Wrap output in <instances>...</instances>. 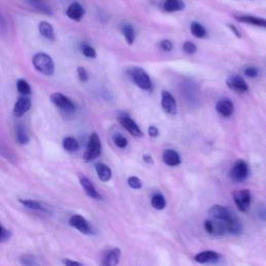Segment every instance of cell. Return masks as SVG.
Here are the masks:
<instances>
[{"label":"cell","mask_w":266,"mask_h":266,"mask_svg":"<svg viewBox=\"0 0 266 266\" xmlns=\"http://www.w3.org/2000/svg\"><path fill=\"white\" fill-rule=\"evenodd\" d=\"M32 64L35 69L43 75L51 76L54 74L55 66L50 55L44 52L37 53L32 59Z\"/></svg>","instance_id":"obj_1"},{"label":"cell","mask_w":266,"mask_h":266,"mask_svg":"<svg viewBox=\"0 0 266 266\" xmlns=\"http://www.w3.org/2000/svg\"><path fill=\"white\" fill-rule=\"evenodd\" d=\"M102 152V145H101V139H100L99 135L96 132L92 133V135L88 139L86 150L83 154V159L86 162H91L95 159H97Z\"/></svg>","instance_id":"obj_2"},{"label":"cell","mask_w":266,"mask_h":266,"mask_svg":"<svg viewBox=\"0 0 266 266\" xmlns=\"http://www.w3.org/2000/svg\"><path fill=\"white\" fill-rule=\"evenodd\" d=\"M128 73L133 82H134L139 88H141L143 91H152L153 88L152 81L150 76L145 70L139 68V66H134V68H131Z\"/></svg>","instance_id":"obj_3"},{"label":"cell","mask_w":266,"mask_h":266,"mask_svg":"<svg viewBox=\"0 0 266 266\" xmlns=\"http://www.w3.org/2000/svg\"><path fill=\"white\" fill-rule=\"evenodd\" d=\"M233 200L239 211L247 212L251 207L252 195L249 190H240L233 193Z\"/></svg>","instance_id":"obj_4"},{"label":"cell","mask_w":266,"mask_h":266,"mask_svg":"<svg viewBox=\"0 0 266 266\" xmlns=\"http://www.w3.org/2000/svg\"><path fill=\"white\" fill-rule=\"evenodd\" d=\"M249 175V166L248 163L239 159L234 164H233L232 169L230 171V178L235 182H242L248 178Z\"/></svg>","instance_id":"obj_5"},{"label":"cell","mask_w":266,"mask_h":266,"mask_svg":"<svg viewBox=\"0 0 266 266\" xmlns=\"http://www.w3.org/2000/svg\"><path fill=\"white\" fill-rule=\"evenodd\" d=\"M208 213L213 219L224 221V223H228V221L237 218L230 209L221 205H213L212 207H210Z\"/></svg>","instance_id":"obj_6"},{"label":"cell","mask_w":266,"mask_h":266,"mask_svg":"<svg viewBox=\"0 0 266 266\" xmlns=\"http://www.w3.org/2000/svg\"><path fill=\"white\" fill-rule=\"evenodd\" d=\"M51 102L59 107L61 110L65 113H73L75 112L76 106L73 103V101L71 99H69L68 97H66L65 95L61 94V93H53L50 96Z\"/></svg>","instance_id":"obj_7"},{"label":"cell","mask_w":266,"mask_h":266,"mask_svg":"<svg viewBox=\"0 0 266 266\" xmlns=\"http://www.w3.org/2000/svg\"><path fill=\"white\" fill-rule=\"evenodd\" d=\"M118 121H119V123L122 125V127H123L126 131H128L131 135L136 136V137L142 136L143 133H142L141 129L129 116L122 115V116L118 117Z\"/></svg>","instance_id":"obj_8"},{"label":"cell","mask_w":266,"mask_h":266,"mask_svg":"<svg viewBox=\"0 0 266 266\" xmlns=\"http://www.w3.org/2000/svg\"><path fill=\"white\" fill-rule=\"evenodd\" d=\"M69 225L72 228L78 230L80 233H82V234H85V235L93 234V229L91 225L88 224V221L83 216L79 214L72 215L69 219Z\"/></svg>","instance_id":"obj_9"},{"label":"cell","mask_w":266,"mask_h":266,"mask_svg":"<svg viewBox=\"0 0 266 266\" xmlns=\"http://www.w3.org/2000/svg\"><path fill=\"white\" fill-rule=\"evenodd\" d=\"M161 107L164 113L170 116L177 114V102L174 96L168 91H162L161 93Z\"/></svg>","instance_id":"obj_10"},{"label":"cell","mask_w":266,"mask_h":266,"mask_svg":"<svg viewBox=\"0 0 266 266\" xmlns=\"http://www.w3.org/2000/svg\"><path fill=\"white\" fill-rule=\"evenodd\" d=\"M227 85L232 91L238 93H247L249 92V85L246 80L239 75H232L227 79Z\"/></svg>","instance_id":"obj_11"},{"label":"cell","mask_w":266,"mask_h":266,"mask_svg":"<svg viewBox=\"0 0 266 266\" xmlns=\"http://www.w3.org/2000/svg\"><path fill=\"white\" fill-rule=\"evenodd\" d=\"M216 112L225 118H229L234 113V104L228 98H221L216 102Z\"/></svg>","instance_id":"obj_12"},{"label":"cell","mask_w":266,"mask_h":266,"mask_svg":"<svg viewBox=\"0 0 266 266\" xmlns=\"http://www.w3.org/2000/svg\"><path fill=\"white\" fill-rule=\"evenodd\" d=\"M79 178V182H80V185L82 186L83 191L85 192V194L92 198V199H95V200H100L101 199V195H100L97 190L95 188L94 184L91 182V180L87 178V177H85L84 175L82 174H79L78 176Z\"/></svg>","instance_id":"obj_13"},{"label":"cell","mask_w":266,"mask_h":266,"mask_svg":"<svg viewBox=\"0 0 266 266\" xmlns=\"http://www.w3.org/2000/svg\"><path fill=\"white\" fill-rule=\"evenodd\" d=\"M66 16H68L71 20L73 21H76V22H79L84 14H85V9L83 8V6L79 3V2H72L68 8H66Z\"/></svg>","instance_id":"obj_14"},{"label":"cell","mask_w":266,"mask_h":266,"mask_svg":"<svg viewBox=\"0 0 266 266\" xmlns=\"http://www.w3.org/2000/svg\"><path fill=\"white\" fill-rule=\"evenodd\" d=\"M31 107V100L28 96H21L14 106V114L16 117H22Z\"/></svg>","instance_id":"obj_15"},{"label":"cell","mask_w":266,"mask_h":266,"mask_svg":"<svg viewBox=\"0 0 266 266\" xmlns=\"http://www.w3.org/2000/svg\"><path fill=\"white\" fill-rule=\"evenodd\" d=\"M220 258L219 255L214 252V251H204L199 253L195 256V261L201 264H206V263H214L218 261Z\"/></svg>","instance_id":"obj_16"},{"label":"cell","mask_w":266,"mask_h":266,"mask_svg":"<svg viewBox=\"0 0 266 266\" xmlns=\"http://www.w3.org/2000/svg\"><path fill=\"white\" fill-rule=\"evenodd\" d=\"M235 19L241 22V23H247V24L258 26V27L266 28V19H263V18L251 16V15H236Z\"/></svg>","instance_id":"obj_17"},{"label":"cell","mask_w":266,"mask_h":266,"mask_svg":"<svg viewBox=\"0 0 266 266\" xmlns=\"http://www.w3.org/2000/svg\"><path fill=\"white\" fill-rule=\"evenodd\" d=\"M162 160L169 166H177L181 163V157L179 153L172 149H168L163 152Z\"/></svg>","instance_id":"obj_18"},{"label":"cell","mask_w":266,"mask_h":266,"mask_svg":"<svg viewBox=\"0 0 266 266\" xmlns=\"http://www.w3.org/2000/svg\"><path fill=\"white\" fill-rule=\"evenodd\" d=\"M163 10L166 13L180 12L185 8V3L183 0H165L162 4Z\"/></svg>","instance_id":"obj_19"},{"label":"cell","mask_w":266,"mask_h":266,"mask_svg":"<svg viewBox=\"0 0 266 266\" xmlns=\"http://www.w3.org/2000/svg\"><path fill=\"white\" fill-rule=\"evenodd\" d=\"M121 256H122L121 250L118 249V248H115V249L110 250L107 253V255L105 256L102 264L105 265V266H115V265H118L119 262H120Z\"/></svg>","instance_id":"obj_20"},{"label":"cell","mask_w":266,"mask_h":266,"mask_svg":"<svg viewBox=\"0 0 266 266\" xmlns=\"http://www.w3.org/2000/svg\"><path fill=\"white\" fill-rule=\"evenodd\" d=\"M96 172L99 177V179L102 182H108L112 179V170L105 163H97L96 164Z\"/></svg>","instance_id":"obj_21"},{"label":"cell","mask_w":266,"mask_h":266,"mask_svg":"<svg viewBox=\"0 0 266 266\" xmlns=\"http://www.w3.org/2000/svg\"><path fill=\"white\" fill-rule=\"evenodd\" d=\"M39 31L45 39H47L49 41H52V42L55 41L54 28L50 23H48V22L42 21L41 23L39 24Z\"/></svg>","instance_id":"obj_22"},{"label":"cell","mask_w":266,"mask_h":266,"mask_svg":"<svg viewBox=\"0 0 266 266\" xmlns=\"http://www.w3.org/2000/svg\"><path fill=\"white\" fill-rule=\"evenodd\" d=\"M122 33H123V36L127 42L128 45H132L133 43L135 41L136 38V33H135V29L131 24L129 23H125L122 25Z\"/></svg>","instance_id":"obj_23"},{"label":"cell","mask_w":266,"mask_h":266,"mask_svg":"<svg viewBox=\"0 0 266 266\" xmlns=\"http://www.w3.org/2000/svg\"><path fill=\"white\" fill-rule=\"evenodd\" d=\"M19 201H20V203L22 205L27 207L28 209L37 210V211H42V212H48L47 208L44 207V205L41 204L40 202L35 201V200H23V199H20Z\"/></svg>","instance_id":"obj_24"},{"label":"cell","mask_w":266,"mask_h":266,"mask_svg":"<svg viewBox=\"0 0 266 266\" xmlns=\"http://www.w3.org/2000/svg\"><path fill=\"white\" fill-rule=\"evenodd\" d=\"M191 32L194 37L198 39H205L207 37L206 28L199 22H193L191 24Z\"/></svg>","instance_id":"obj_25"},{"label":"cell","mask_w":266,"mask_h":266,"mask_svg":"<svg viewBox=\"0 0 266 266\" xmlns=\"http://www.w3.org/2000/svg\"><path fill=\"white\" fill-rule=\"evenodd\" d=\"M151 205L154 209L156 210H162L166 206V201L165 198L161 194H156L154 195L151 199Z\"/></svg>","instance_id":"obj_26"},{"label":"cell","mask_w":266,"mask_h":266,"mask_svg":"<svg viewBox=\"0 0 266 266\" xmlns=\"http://www.w3.org/2000/svg\"><path fill=\"white\" fill-rule=\"evenodd\" d=\"M63 147L68 152H75L79 149V143L74 137H66L63 140Z\"/></svg>","instance_id":"obj_27"},{"label":"cell","mask_w":266,"mask_h":266,"mask_svg":"<svg viewBox=\"0 0 266 266\" xmlns=\"http://www.w3.org/2000/svg\"><path fill=\"white\" fill-rule=\"evenodd\" d=\"M16 137L21 145H26V143H28L29 141V136L26 133V130L21 124H19L16 127Z\"/></svg>","instance_id":"obj_28"},{"label":"cell","mask_w":266,"mask_h":266,"mask_svg":"<svg viewBox=\"0 0 266 266\" xmlns=\"http://www.w3.org/2000/svg\"><path fill=\"white\" fill-rule=\"evenodd\" d=\"M0 155H1V156L3 158H5L6 160H9L12 162H14L16 160L15 154L10 151V149L7 148L6 145H4L1 140H0Z\"/></svg>","instance_id":"obj_29"},{"label":"cell","mask_w":266,"mask_h":266,"mask_svg":"<svg viewBox=\"0 0 266 266\" xmlns=\"http://www.w3.org/2000/svg\"><path fill=\"white\" fill-rule=\"evenodd\" d=\"M17 90L22 96H29L31 93L30 85L24 79H19L17 81Z\"/></svg>","instance_id":"obj_30"},{"label":"cell","mask_w":266,"mask_h":266,"mask_svg":"<svg viewBox=\"0 0 266 266\" xmlns=\"http://www.w3.org/2000/svg\"><path fill=\"white\" fill-rule=\"evenodd\" d=\"M80 49H81V52L84 57H86L88 59H95L97 57L96 50L91 45H88V44H85V43L81 44Z\"/></svg>","instance_id":"obj_31"},{"label":"cell","mask_w":266,"mask_h":266,"mask_svg":"<svg viewBox=\"0 0 266 266\" xmlns=\"http://www.w3.org/2000/svg\"><path fill=\"white\" fill-rule=\"evenodd\" d=\"M31 2H32V5L35 6L36 9H38L39 12H42L48 16L52 15V9L47 4L41 2V0H39V1H31Z\"/></svg>","instance_id":"obj_32"},{"label":"cell","mask_w":266,"mask_h":266,"mask_svg":"<svg viewBox=\"0 0 266 266\" xmlns=\"http://www.w3.org/2000/svg\"><path fill=\"white\" fill-rule=\"evenodd\" d=\"M114 141L116 146L120 149H125L128 146V139L124 135L120 134V133H117V134L114 135Z\"/></svg>","instance_id":"obj_33"},{"label":"cell","mask_w":266,"mask_h":266,"mask_svg":"<svg viewBox=\"0 0 266 266\" xmlns=\"http://www.w3.org/2000/svg\"><path fill=\"white\" fill-rule=\"evenodd\" d=\"M128 182V185L133 188V190H140V188L142 187V182L139 178H137V177H130V178H128L127 180Z\"/></svg>","instance_id":"obj_34"},{"label":"cell","mask_w":266,"mask_h":266,"mask_svg":"<svg viewBox=\"0 0 266 266\" xmlns=\"http://www.w3.org/2000/svg\"><path fill=\"white\" fill-rule=\"evenodd\" d=\"M197 46L193 42H185L183 44V51L187 54H195L197 52Z\"/></svg>","instance_id":"obj_35"},{"label":"cell","mask_w":266,"mask_h":266,"mask_svg":"<svg viewBox=\"0 0 266 266\" xmlns=\"http://www.w3.org/2000/svg\"><path fill=\"white\" fill-rule=\"evenodd\" d=\"M159 47L164 52H171L174 49V45L170 40H162L159 43Z\"/></svg>","instance_id":"obj_36"},{"label":"cell","mask_w":266,"mask_h":266,"mask_svg":"<svg viewBox=\"0 0 266 266\" xmlns=\"http://www.w3.org/2000/svg\"><path fill=\"white\" fill-rule=\"evenodd\" d=\"M245 75L249 78H256L259 75V70L256 66H247L245 69Z\"/></svg>","instance_id":"obj_37"},{"label":"cell","mask_w":266,"mask_h":266,"mask_svg":"<svg viewBox=\"0 0 266 266\" xmlns=\"http://www.w3.org/2000/svg\"><path fill=\"white\" fill-rule=\"evenodd\" d=\"M10 236H12V233L0 225V242L7 241L10 238Z\"/></svg>","instance_id":"obj_38"},{"label":"cell","mask_w":266,"mask_h":266,"mask_svg":"<svg viewBox=\"0 0 266 266\" xmlns=\"http://www.w3.org/2000/svg\"><path fill=\"white\" fill-rule=\"evenodd\" d=\"M77 74H78L79 79L82 82H86L88 80V74L83 66H78V68H77Z\"/></svg>","instance_id":"obj_39"},{"label":"cell","mask_w":266,"mask_h":266,"mask_svg":"<svg viewBox=\"0 0 266 266\" xmlns=\"http://www.w3.org/2000/svg\"><path fill=\"white\" fill-rule=\"evenodd\" d=\"M21 263L24 264V265H33V264H37L36 262V258L32 257V256H28V255H25V256H22L21 259H20Z\"/></svg>","instance_id":"obj_40"},{"label":"cell","mask_w":266,"mask_h":266,"mask_svg":"<svg viewBox=\"0 0 266 266\" xmlns=\"http://www.w3.org/2000/svg\"><path fill=\"white\" fill-rule=\"evenodd\" d=\"M148 133H149V135H150L151 137H157V136L159 135V130H158V128H157L156 126L152 125V126L149 127V129H148Z\"/></svg>","instance_id":"obj_41"},{"label":"cell","mask_w":266,"mask_h":266,"mask_svg":"<svg viewBox=\"0 0 266 266\" xmlns=\"http://www.w3.org/2000/svg\"><path fill=\"white\" fill-rule=\"evenodd\" d=\"M229 26V28L233 31V33H234V35L237 37V38H241V35H240V32L238 31V29L234 26V25H233V24H229L228 25Z\"/></svg>","instance_id":"obj_42"},{"label":"cell","mask_w":266,"mask_h":266,"mask_svg":"<svg viewBox=\"0 0 266 266\" xmlns=\"http://www.w3.org/2000/svg\"><path fill=\"white\" fill-rule=\"evenodd\" d=\"M63 263H64L65 265H81V263H79V262L71 261V260H69V259H65V260H63Z\"/></svg>","instance_id":"obj_43"},{"label":"cell","mask_w":266,"mask_h":266,"mask_svg":"<svg viewBox=\"0 0 266 266\" xmlns=\"http://www.w3.org/2000/svg\"><path fill=\"white\" fill-rule=\"evenodd\" d=\"M143 161H145L146 163H152L153 159H152V157L150 156V155L146 154V155H143Z\"/></svg>","instance_id":"obj_44"},{"label":"cell","mask_w":266,"mask_h":266,"mask_svg":"<svg viewBox=\"0 0 266 266\" xmlns=\"http://www.w3.org/2000/svg\"><path fill=\"white\" fill-rule=\"evenodd\" d=\"M30 1H39V0H30Z\"/></svg>","instance_id":"obj_45"}]
</instances>
